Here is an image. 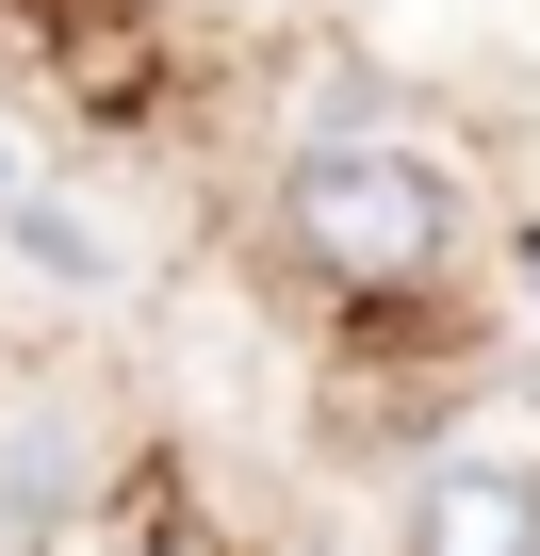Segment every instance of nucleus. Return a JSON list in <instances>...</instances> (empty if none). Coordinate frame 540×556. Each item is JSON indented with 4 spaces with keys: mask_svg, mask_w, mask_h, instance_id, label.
<instances>
[{
    "mask_svg": "<svg viewBox=\"0 0 540 556\" xmlns=\"http://www.w3.org/2000/svg\"><path fill=\"white\" fill-rule=\"evenodd\" d=\"M17 180H34V164H17V131H0V197H17Z\"/></svg>",
    "mask_w": 540,
    "mask_h": 556,
    "instance_id": "3",
    "label": "nucleus"
},
{
    "mask_svg": "<svg viewBox=\"0 0 540 556\" xmlns=\"http://www.w3.org/2000/svg\"><path fill=\"white\" fill-rule=\"evenodd\" d=\"M296 245L344 295H426L459 262V180L426 148H312L296 164Z\"/></svg>",
    "mask_w": 540,
    "mask_h": 556,
    "instance_id": "1",
    "label": "nucleus"
},
{
    "mask_svg": "<svg viewBox=\"0 0 540 556\" xmlns=\"http://www.w3.org/2000/svg\"><path fill=\"white\" fill-rule=\"evenodd\" d=\"M410 556H540V475H524V458H459V475H426Z\"/></svg>",
    "mask_w": 540,
    "mask_h": 556,
    "instance_id": "2",
    "label": "nucleus"
},
{
    "mask_svg": "<svg viewBox=\"0 0 540 556\" xmlns=\"http://www.w3.org/2000/svg\"><path fill=\"white\" fill-rule=\"evenodd\" d=\"M524 295H540V229H524Z\"/></svg>",
    "mask_w": 540,
    "mask_h": 556,
    "instance_id": "4",
    "label": "nucleus"
}]
</instances>
